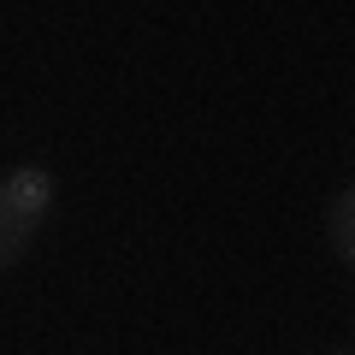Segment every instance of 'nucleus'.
<instances>
[{
	"label": "nucleus",
	"mask_w": 355,
	"mask_h": 355,
	"mask_svg": "<svg viewBox=\"0 0 355 355\" xmlns=\"http://www.w3.org/2000/svg\"><path fill=\"white\" fill-rule=\"evenodd\" d=\"M53 214V172L48 166H12L0 172V272L24 261L36 231Z\"/></svg>",
	"instance_id": "obj_1"
},
{
	"label": "nucleus",
	"mask_w": 355,
	"mask_h": 355,
	"mask_svg": "<svg viewBox=\"0 0 355 355\" xmlns=\"http://www.w3.org/2000/svg\"><path fill=\"white\" fill-rule=\"evenodd\" d=\"M326 249H331V261H343V272L355 266V190L349 184L326 202Z\"/></svg>",
	"instance_id": "obj_2"
},
{
	"label": "nucleus",
	"mask_w": 355,
	"mask_h": 355,
	"mask_svg": "<svg viewBox=\"0 0 355 355\" xmlns=\"http://www.w3.org/2000/svg\"><path fill=\"white\" fill-rule=\"evenodd\" d=\"M314 355H349V349H314Z\"/></svg>",
	"instance_id": "obj_3"
}]
</instances>
